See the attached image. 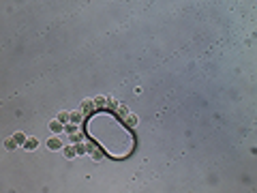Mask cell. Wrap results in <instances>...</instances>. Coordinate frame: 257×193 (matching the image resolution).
Here are the masks:
<instances>
[{"label": "cell", "instance_id": "6da1fadb", "mask_svg": "<svg viewBox=\"0 0 257 193\" xmlns=\"http://www.w3.org/2000/svg\"><path fill=\"white\" fill-rule=\"evenodd\" d=\"M47 148H49V150H60V148H62V142H60V137H49V142H47Z\"/></svg>", "mask_w": 257, "mask_h": 193}, {"label": "cell", "instance_id": "8992f818", "mask_svg": "<svg viewBox=\"0 0 257 193\" xmlns=\"http://www.w3.org/2000/svg\"><path fill=\"white\" fill-rule=\"evenodd\" d=\"M62 153H64V157H67V159H73L75 154V148H71V146H67V148H62Z\"/></svg>", "mask_w": 257, "mask_h": 193}, {"label": "cell", "instance_id": "ba28073f", "mask_svg": "<svg viewBox=\"0 0 257 193\" xmlns=\"http://www.w3.org/2000/svg\"><path fill=\"white\" fill-rule=\"evenodd\" d=\"M124 118H127V125H128V127H135V125H137V116H133V114H127Z\"/></svg>", "mask_w": 257, "mask_h": 193}, {"label": "cell", "instance_id": "4fadbf2b", "mask_svg": "<svg viewBox=\"0 0 257 193\" xmlns=\"http://www.w3.org/2000/svg\"><path fill=\"white\" fill-rule=\"evenodd\" d=\"M13 139H15L17 144H21V146H24V142H26V135H24V133H15V135H13Z\"/></svg>", "mask_w": 257, "mask_h": 193}, {"label": "cell", "instance_id": "277c9868", "mask_svg": "<svg viewBox=\"0 0 257 193\" xmlns=\"http://www.w3.org/2000/svg\"><path fill=\"white\" fill-rule=\"evenodd\" d=\"M69 120L75 122V125H79V122H82V114H79V112H71V114H69Z\"/></svg>", "mask_w": 257, "mask_h": 193}, {"label": "cell", "instance_id": "9a60e30c", "mask_svg": "<svg viewBox=\"0 0 257 193\" xmlns=\"http://www.w3.org/2000/svg\"><path fill=\"white\" fill-rule=\"evenodd\" d=\"M71 139H73V142H82V133H75V135H71Z\"/></svg>", "mask_w": 257, "mask_h": 193}, {"label": "cell", "instance_id": "8fae6325", "mask_svg": "<svg viewBox=\"0 0 257 193\" xmlns=\"http://www.w3.org/2000/svg\"><path fill=\"white\" fill-rule=\"evenodd\" d=\"M56 120H60V122H62V125H64V122H69V112H60V114H58V118H56Z\"/></svg>", "mask_w": 257, "mask_h": 193}, {"label": "cell", "instance_id": "7c38bea8", "mask_svg": "<svg viewBox=\"0 0 257 193\" xmlns=\"http://www.w3.org/2000/svg\"><path fill=\"white\" fill-rule=\"evenodd\" d=\"M92 103H94V107H105V99H103V96H96Z\"/></svg>", "mask_w": 257, "mask_h": 193}, {"label": "cell", "instance_id": "5bb4252c", "mask_svg": "<svg viewBox=\"0 0 257 193\" xmlns=\"http://www.w3.org/2000/svg\"><path fill=\"white\" fill-rule=\"evenodd\" d=\"M75 153H77V154H84V153H86V144L77 142V146H75Z\"/></svg>", "mask_w": 257, "mask_h": 193}, {"label": "cell", "instance_id": "52a82bcc", "mask_svg": "<svg viewBox=\"0 0 257 193\" xmlns=\"http://www.w3.org/2000/svg\"><path fill=\"white\" fill-rule=\"evenodd\" d=\"M15 146H17V142H15V139H13V137H9V139H7V142H4V148H7V150H13V148H15Z\"/></svg>", "mask_w": 257, "mask_h": 193}, {"label": "cell", "instance_id": "3957f363", "mask_svg": "<svg viewBox=\"0 0 257 193\" xmlns=\"http://www.w3.org/2000/svg\"><path fill=\"white\" fill-rule=\"evenodd\" d=\"M49 129H52V133H60L62 131V122L60 120H52L49 122Z\"/></svg>", "mask_w": 257, "mask_h": 193}, {"label": "cell", "instance_id": "5b68a950", "mask_svg": "<svg viewBox=\"0 0 257 193\" xmlns=\"http://www.w3.org/2000/svg\"><path fill=\"white\" fill-rule=\"evenodd\" d=\"M92 107H94V103H92L90 99H84V101H82V110H84V112H90Z\"/></svg>", "mask_w": 257, "mask_h": 193}, {"label": "cell", "instance_id": "7a4b0ae2", "mask_svg": "<svg viewBox=\"0 0 257 193\" xmlns=\"http://www.w3.org/2000/svg\"><path fill=\"white\" fill-rule=\"evenodd\" d=\"M37 146H39L37 137H26V142H24V148H26V150H35Z\"/></svg>", "mask_w": 257, "mask_h": 193}, {"label": "cell", "instance_id": "30bf717a", "mask_svg": "<svg viewBox=\"0 0 257 193\" xmlns=\"http://www.w3.org/2000/svg\"><path fill=\"white\" fill-rule=\"evenodd\" d=\"M67 133H69V135H75V133H79V129H77V125H75V122H71V125L67 127Z\"/></svg>", "mask_w": 257, "mask_h": 193}, {"label": "cell", "instance_id": "9c48e42d", "mask_svg": "<svg viewBox=\"0 0 257 193\" xmlns=\"http://www.w3.org/2000/svg\"><path fill=\"white\" fill-rule=\"evenodd\" d=\"M116 114L120 116V118H124V116L128 114V110H127V107H124V105H118V107H116Z\"/></svg>", "mask_w": 257, "mask_h": 193}]
</instances>
